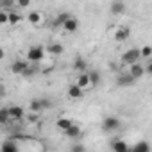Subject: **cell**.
Returning <instances> with one entry per match:
<instances>
[{
    "label": "cell",
    "mask_w": 152,
    "mask_h": 152,
    "mask_svg": "<svg viewBox=\"0 0 152 152\" xmlns=\"http://www.w3.org/2000/svg\"><path fill=\"white\" fill-rule=\"evenodd\" d=\"M77 84L81 90H84V88H90V79H88V73H79V77H77Z\"/></svg>",
    "instance_id": "cell-19"
},
{
    "label": "cell",
    "mask_w": 152,
    "mask_h": 152,
    "mask_svg": "<svg viewBox=\"0 0 152 152\" xmlns=\"http://www.w3.org/2000/svg\"><path fill=\"white\" fill-rule=\"evenodd\" d=\"M143 70H145V73H152V61H150V59H148L147 66H143Z\"/></svg>",
    "instance_id": "cell-31"
},
{
    "label": "cell",
    "mask_w": 152,
    "mask_h": 152,
    "mask_svg": "<svg viewBox=\"0 0 152 152\" xmlns=\"http://www.w3.org/2000/svg\"><path fill=\"white\" fill-rule=\"evenodd\" d=\"M0 152H18V147L13 140H7L2 143V148H0Z\"/></svg>",
    "instance_id": "cell-18"
},
{
    "label": "cell",
    "mask_w": 152,
    "mask_h": 152,
    "mask_svg": "<svg viewBox=\"0 0 152 152\" xmlns=\"http://www.w3.org/2000/svg\"><path fill=\"white\" fill-rule=\"evenodd\" d=\"M64 134H66L68 138H72V140H77V138H81V127L72 125V127H68V129L64 131Z\"/></svg>",
    "instance_id": "cell-16"
},
{
    "label": "cell",
    "mask_w": 152,
    "mask_h": 152,
    "mask_svg": "<svg viewBox=\"0 0 152 152\" xmlns=\"http://www.w3.org/2000/svg\"><path fill=\"white\" fill-rule=\"evenodd\" d=\"M86 68H88V63H86V59H84V57L77 56V57L73 59V70H75V72L86 73Z\"/></svg>",
    "instance_id": "cell-8"
},
{
    "label": "cell",
    "mask_w": 152,
    "mask_h": 152,
    "mask_svg": "<svg viewBox=\"0 0 152 152\" xmlns=\"http://www.w3.org/2000/svg\"><path fill=\"white\" fill-rule=\"evenodd\" d=\"M15 6L13 0H0V7H4V9H11Z\"/></svg>",
    "instance_id": "cell-27"
},
{
    "label": "cell",
    "mask_w": 152,
    "mask_h": 152,
    "mask_svg": "<svg viewBox=\"0 0 152 152\" xmlns=\"http://www.w3.org/2000/svg\"><path fill=\"white\" fill-rule=\"evenodd\" d=\"M4 57H6V50H4V48H0V61H2Z\"/></svg>",
    "instance_id": "cell-33"
},
{
    "label": "cell",
    "mask_w": 152,
    "mask_h": 152,
    "mask_svg": "<svg viewBox=\"0 0 152 152\" xmlns=\"http://www.w3.org/2000/svg\"><path fill=\"white\" fill-rule=\"evenodd\" d=\"M7 23V11H0V25Z\"/></svg>",
    "instance_id": "cell-30"
},
{
    "label": "cell",
    "mask_w": 152,
    "mask_h": 152,
    "mask_svg": "<svg viewBox=\"0 0 152 152\" xmlns=\"http://www.w3.org/2000/svg\"><path fill=\"white\" fill-rule=\"evenodd\" d=\"M111 15H124L125 13V4L124 2H120V0H115V2H111Z\"/></svg>",
    "instance_id": "cell-12"
},
{
    "label": "cell",
    "mask_w": 152,
    "mask_h": 152,
    "mask_svg": "<svg viewBox=\"0 0 152 152\" xmlns=\"http://www.w3.org/2000/svg\"><path fill=\"white\" fill-rule=\"evenodd\" d=\"M141 57H140V48H129V50H125L124 54H122V57H120V61H122V64H134V63H138Z\"/></svg>",
    "instance_id": "cell-2"
},
{
    "label": "cell",
    "mask_w": 152,
    "mask_h": 152,
    "mask_svg": "<svg viewBox=\"0 0 152 152\" xmlns=\"http://www.w3.org/2000/svg\"><path fill=\"white\" fill-rule=\"evenodd\" d=\"M131 77L134 79V81H138V79H141L143 75H145V70H143V64H140V63H134V64H131L129 66V72H127Z\"/></svg>",
    "instance_id": "cell-5"
},
{
    "label": "cell",
    "mask_w": 152,
    "mask_h": 152,
    "mask_svg": "<svg viewBox=\"0 0 152 152\" xmlns=\"http://www.w3.org/2000/svg\"><path fill=\"white\" fill-rule=\"evenodd\" d=\"M70 152H84V147H83L81 143H75V145H72Z\"/></svg>",
    "instance_id": "cell-29"
},
{
    "label": "cell",
    "mask_w": 152,
    "mask_h": 152,
    "mask_svg": "<svg viewBox=\"0 0 152 152\" xmlns=\"http://www.w3.org/2000/svg\"><path fill=\"white\" fill-rule=\"evenodd\" d=\"M102 129L106 132H113V131H118L120 129V120L116 116H107L104 122H102Z\"/></svg>",
    "instance_id": "cell-3"
},
{
    "label": "cell",
    "mask_w": 152,
    "mask_h": 152,
    "mask_svg": "<svg viewBox=\"0 0 152 152\" xmlns=\"http://www.w3.org/2000/svg\"><path fill=\"white\" fill-rule=\"evenodd\" d=\"M20 22H22V15H20V13H16V11H9V13H7V23H9V25L15 27V25H18Z\"/></svg>",
    "instance_id": "cell-15"
},
{
    "label": "cell",
    "mask_w": 152,
    "mask_h": 152,
    "mask_svg": "<svg viewBox=\"0 0 152 152\" xmlns=\"http://www.w3.org/2000/svg\"><path fill=\"white\" fill-rule=\"evenodd\" d=\"M27 66H29L27 61H23V59H16V61H13V64H11V72H13L15 75H22V73L27 70Z\"/></svg>",
    "instance_id": "cell-7"
},
{
    "label": "cell",
    "mask_w": 152,
    "mask_h": 152,
    "mask_svg": "<svg viewBox=\"0 0 152 152\" xmlns=\"http://www.w3.org/2000/svg\"><path fill=\"white\" fill-rule=\"evenodd\" d=\"M47 50H48L50 56H61V54L64 52V47H63L61 43H50V45L47 47Z\"/></svg>",
    "instance_id": "cell-14"
},
{
    "label": "cell",
    "mask_w": 152,
    "mask_h": 152,
    "mask_svg": "<svg viewBox=\"0 0 152 152\" xmlns=\"http://www.w3.org/2000/svg\"><path fill=\"white\" fill-rule=\"evenodd\" d=\"M88 79H90V88L91 86H99L100 84V72H97V70L88 72Z\"/></svg>",
    "instance_id": "cell-17"
},
{
    "label": "cell",
    "mask_w": 152,
    "mask_h": 152,
    "mask_svg": "<svg viewBox=\"0 0 152 152\" xmlns=\"http://www.w3.org/2000/svg\"><path fill=\"white\" fill-rule=\"evenodd\" d=\"M7 113H9V120H22L25 116V111L22 106H9Z\"/></svg>",
    "instance_id": "cell-6"
},
{
    "label": "cell",
    "mask_w": 152,
    "mask_h": 152,
    "mask_svg": "<svg viewBox=\"0 0 152 152\" xmlns=\"http://www.w3.org/2000/svg\"><path fill=\"white\" fill-rule=\"evenodd\" d=\"M70 16H72V15H70V13H66V11L59 13V15L56 16V20H54V27H63V23H64Z\"/></svg>",
    "instance_id": "cell-20"
},
{
    "label": "cell",
    "mask_w": 152,
    "mask_h": 152,
    "mask_svg": "<svg viewBox=\"0 0 152 152\" xmlns=\"http://www.w3.org/2000/svg\"><path fill=\"white\" fill-rule=\"evenodd\" d=\"M56 125L61 129V131H66L68 127H72L73 124H72V120H68V118H59L57 122H56Z\"/></svg>",
    "instance_id": "cell-24"
},
{
    "label": "cell",
    "mask_w": 152,
    "mask_h": 152,
    "mask_svg": "<svg viewBox=\"0 0 152 152\" xmlns=\"http://www.w3.org/2000/svg\"><path fill=\"white\" fill-rule=\"evenodd\" d=\"M129 36H131V29H129V27H120V29H116V32H115V39H116L118 43H124Z\"/></svg>",
    "instance_id": "cell-10"
},
{
    "label": "cell",
    "mask_w": 152,
    "mask_h": 152,
    "mask_svg": "<svg viewBox=\"0 0 152 152\" xmlns=\"http://www.w3.org/2000/svg\"><path fill=\"white\" fill-rule=\"evenodd\" d=\"M68 97L73 99V100H77V99L83 97V90H81L77 84H70V86H68Z\"/></svg>",
    "instance_id": "cell-13"
},
{
    "label": "cell",
    "mask_w": 152,
    "mask_h": 152,
    "mask_svg": "<svg viewBox=\"0 0 152 152\" xmlns=\"http://www.w3.org/2000/svg\"><path fill=\"white\" fill-rule=\"evenodd\" d=\"M27 20H29V23H32V25H38V23L41 22V13H38V11H32V13H29V15H27Z\"/></svg>",
    "instance_id": "cell-23"
},
{
    "label": "cell",
    "mask_w": 152,
    "mask_h": 152,
    "mask_svg": "<svg viewBox=\"0 0 152 152\" xmlns=\"http://www.w3.org/2000/svg\"><path fill=\"white\" fill-rule=\"evenodd\" d=\"M11 120H9V113H7V107H2L0 109V125H6V124H9Z\"/></svg>",
    "instance_id": "cell-25"
},
{
    "label": "cell",
    "mask_w": 152,
    "mask_h": 152,
    "mask_svg": "<svg viewBox=\"0 0 152 152\" xmlns=\"http://www.w3.org/2000/svg\"><path fill=\"white\" fill-rule=\"evenodd\" d=\"M36 72H38V68H34V66H27V70H25L22 75H23V77H31V75H34Z\"/></svg>",
    "instance_id": "cell-28"
},
{
    "label": "cell",
    "mask_w": 152,
    "mask_h": 152,
    "mask_svg": "<svg viewBox=\"0 0 152 152\" xmlns=\"http://www.w3.org/2000/svg\"><path fill=\"white\" fill-rule=\"evenodd\" d=\"M63 29H64L66 32H75V31L79 29V20L73 18V16H70V18L63 23Z\"/></svg>",
    "instance_id": "cell-9"
},
{
    "label": "cell",
    "mask_w": 152,
    "mask_h": 152,
    "mask_svg": "<svg viewBox=\"0 0 152 152\" xmlns=\"http://www.w3.org/2000/svg\"><path fill=\"white\" fill-rule=\"evenodd\" d=\"M31 111H32V113L43 111V99H32V100H31Z\"/></svg>",
    "instance_id": "cell-22"
},
{
    "label": "cell",
    "mask_w": 152,
    "mask_h": 152,
    "mask_svg": "<svg viewBox=\"0 0 152 152\" xmlns=\"http://www.w3.org/2000/svg\"><path fill=\"white\" fill-rule=\"evenodd\" d=\"M150 54H152V48H150L148 45H145V47L140 48V57H143V59H150Z\"/></svg>",
    "instance_id": "cell-26"
},
{
    "label": "cell",
    "mask_w": 152,
    "mask_h": 152,
    "mask_svg": "<svg viewBox=\"0 0 152 152\" xmlns=\"http://www.w3.org/2000/svg\"><path fill=\"white\" fill-rule=\"evenodd\" d=\"M43 57H45V48L41 45H32L27 50V61H31V63H39V61H43Z\"/></svg>",
    "instance_id": "cell-1"
},
{
    "label": "cell",
    "mask_w": 152,
    "mask_h": 152,
    "mask_svg": "<svg viewBox=\"0 0 152 152\" xmlns=\"http://www.w3.org/2000/svg\"><path fill=\"white\" fill-rule=\"evenodd\" d=\"M129 152H150V147L147 141H138L132 148H129Z\"/></svg>",
    "instance_id": "cell-21"
},
{
    "label": "cell",
    "mask_w": 152,
    "mask_h": 152,
    "mask_svg": "<svg viewBox=\"0 0 152 152\" xmlns=\"http://www.w3.org/2000/svg\"><path fill=\"white\" fill-rule=\"evenodd\" d=\"M111 148H113V152H129V145H127L124 140H115V141H111Z\"/></svg>",
    "instance_id": "cell-11"
},
{
    "label": "cell",
    "mask_w": 152,
    "mask_h": 152,
    "mask_svg": "<svg viewBox=\"0 0 152 152\" xmlns=\"http://www.w3.org/2000/svg\"><path fill=\"white\" fill-rule=\"evenodd\" d=\"M18 6H20V7H29V6H31V2H29V0H20Z\"/></svg>",
    "instance_id": "cell-32"
},
{
    "label": "cell",
    "mask_w": 152,
    "mask_h": 152,
    "mask_svg": "<svg viewBox=\"0 0 152 152\" xmlns=\"http://www.w3.org/2000/svg\"><path fill=\"white\" fill-rule=\"evenodd\" d=\"M134 83H136V81L131 77L127 72H122L118 77H116V86H118V88H131Z\"/></svg>",
    "instance_id": "cell-4"
}]
</instances>
